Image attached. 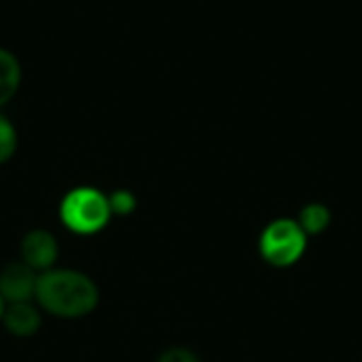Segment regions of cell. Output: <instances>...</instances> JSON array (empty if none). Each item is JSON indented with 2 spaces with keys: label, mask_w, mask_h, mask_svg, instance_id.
Returning a JSON list of instances; mask_svg holds the SVG:
<instances>
[{
  "label": "cell",
  "mask_w": 362,
  "mask_h": 362,
  "mask_svg": "<svg viewBox=\"0 0 362 362\" xmlns=\"http://www.w3.org/2000/svg\"><path fill=\"white\" fill-rule=\"evenodd\" d=\"M308 248V235L293 218H278L269 223L259 240L261 257L274 267L295 265Z\"/></svg>",
  "instance_id": "3957f363"
},
{
  "label": "cell",
  "mask_w": 362,
  "mask_h": 362,
  "mask_svg": "<svg viewBox=\"0 0 362 362\" xmlns=\"http://www.w3.org/2000/svg\"><path fill=\"white\" fill-rule=\"evenodd\" d=\"M2 314H4V299L0 297V320H2Z\"/></svg>",
  "instance_id": "7c38bea8"
},
{
  "label": "cell",
  "mask_w": 362,
  "mask_h": 362,
  "mask_svg": "<svg viewBox=\"0 0 362 362\" xmlns=\"http://www.w3.org/2000/svg\"><path fill=\"white\" fill-rule=\"evenodd\" d=\"M4 329L15 337H30L40 329V312L30 301L8 303L2 314Z\"/></svg>",
  "instance_id": "8992f818"
},
{
  "label": "cell",
  "mask_w": 362,
  "mask_h": 362,
  "mask_svg": "<svg viewBox=\"0 0 362 362\" xmlns=\"http://www.w3.org/2000/svg\"><path fill=\"white\" fill-rule=\"evenodd\" d=\"M108 204H110V212L112 214H119V216H127L136 210L138 202H136V195L132 191H115L110 197H108Z\"/></svg>",
  "instance_id": "30bf717a"
},
{
  "label": "cell",
  "mask_w": 362,
  "mask_h": 362,
  "mask_svg": "<svg viewBox=\"0 0 362 362\" xmlns=\"http://www.w3.org/2000/svg\"><path fill=\"white\" fill-rule=\"evenodd\" d=\"M155 362H199L197 361V356L191 352V350H187V348H170V350H165L159 358Z\"/></svg>",
  "instance_id": "8fae6325"
},
{
  "label": "cell",
  "mask_w": 362,
  "mask_h": 362,
  "mask_svg": "<svg viewBox=\"0 0 362 362\" xmlns=\"http://www.w3.org/2000/svg\"><path fill=\"white\" fill-rule=\"evenodd\" d=\"M301 229L305 231V235H318L325 233L331 225V210L325 204H308L301 214L299 221Z\"/></svg>",
  "instance_id": "ba28073f"
},
{
  "label": "cell",
  "mask_w": 362,
  "mask_h": 362,
  "mask_svg": "<svg viewBox=\"0 0 362 362\" xmlns=\"http://www.w3.org/2000/svg\"><path fill=\"white\" fill-rule=\"evenodd\" d=\"M38 276L25 263L15 261L0 269V297L4 303H19L32 301L36 295Z\"/></svg>",
  "instance_id": "5b68a950"
},
{
  "label": "cell",
  "mask_w": 362,
  "mask_h": 362,
  "mask_svg": "<svg viewBox=\"0 0 362 362\" xmlns=\"http://www.w3.org/2000/svg\"><path fill=\"white\" fill-rule=\"evenodd\" d=\"M21 263H25L34 272H49L53 269L57 257H59V246L53 233L45 229H32L23 235L21 246H19Z\"/></svg>",
  "instance_id": "277c9868"
},
{
  "label": "cell",
  "mask_w": 362,
  "mask_h": 362,
  "mask_svg": "<svg viewBox=\"0 0 362 362\" xmlns=\"http://www.w3.org/2000/svg\"><path fill=\"white\" fill-rule=\"evenodd\" d=\"M34 299L57 318H83L100 301L93 280L74 269H49L38 276Z\"/></svg>",
  "instance_id": "6da1fadb"
},
{
  "label": "cell",
  "mask_w": 362,
  "mask_h": 362,
  "mask_svg": "<svg viewBox=\"0 0 362 362\" xmlns=\"http://www.w3.org/2000/svg\"><path fill=\"white\" fill-rule=\"evenodd\" d=\"M15 151H17V132L13 123L4 115H0V163L8 161Z\"/></svg>",
  "instance_id": "9c48e42d"
},
{
  "label": "cell",
  "mask_w": 362,
  "mask_h": 362,
  "mask_svg": "<svg viewBox=\"0 0 362 362\" xmlns=\"http://www.w3.org/2000/svg\"><path fill=\"white\" fill-rule=\"evenodd\" d=\"M110 216L112 212L108 195L93 187H76L68 191L59 204L62 223L78 235H93L102 231L108 225Z\"/></svg>",
  "instance_id": "7a4b0ae2"
},
{
  "label": "cell",
  "mask_w": 362,
  "mask_h": 362,
  "mask_svg": "<svg viewBox=\"0 0 362 362\" xmlns=\"http://www.w3.org/2000/svg\"><path fill=\"white\" fill-rule=\"evenodd\" d=\"M19 83H21L19 59L11 51L0 49V106H4L17 93Z\"/></svg>",
  "instance_id": "52a82bcc"
}]
</instances>
